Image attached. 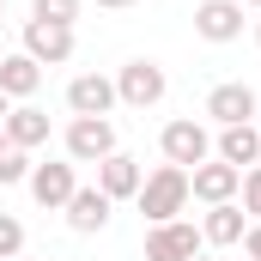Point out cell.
<instances>
[{
  "label": "cell",
  "mask_w": 261,
  "mask_h": 261,
  "mask_svg": "<svg viewBox=\"0 0 261 261\" xmlns=\"http://www.w3.org/2000/svg\"><path fill=\"white\" fill-rule=\"evenodd\" d=\"M189 170H176V164H158L146 182H140V195L134 206L146 213V225H170V219H182V206H189Z\"/></svg>",
  "instance_id": "1"
},
{
  "label": "cell",
  "mask_w": 261,
  "mask_h": 261,
  "mask_svg": "<svg viewBox=\"0 0 261 261\" xmlns=\"http://www.w3.org/2000/svg\"><path fill=\"white\" fill-rule=\"evenodd\" d=\"M164 91H170V73L152 61V55H134V61L116 67V103L152 110V103H164Z\"/></svg>",
  "instance_id": "2"
},
{
  "label": "cell",
  "mask_w": 261,
  "mask_h": 261,
  "mask_svg": "<svg viewBox=\"0 0 261 261\" xmlns=\"http://www.w3.org/2000/svg\"><path fill=\"white\" fill-rule=\"evenodd\" d=\"M158 152H164V164L195 170V164L213 158V134H206V122H195V116H176V122H164V134H158Z\"/></svg>",
  "instance_id": "3"
},
{
  "label": "cell",
  "mask_w": 261,
  "mask_h": 261,
  "mask_svg": "<svg viewBox=\"0 0 261 261\" xmlns=\"http://www.w3.org/2000/svg\"><path fill=\"white\" fill-rule=\"evenodd\" d=\"M61 146H67V158L73 164H103L110 152H122L116 146V122L110 116H73L61 134Z\"/></svg>",
  "instance_id": "4"
},
{
  "label": "cell",
  "mask_w": 261,
  "mask_h": 261,
  "mask_svg": "<svg viewBox=\"0 0 261 261\" xmlns=\"http://www.w3.org/2000/svg\"><path fill=\"white\" fill-rule=\"evenodd\" d=\"M24 189L37 206H49V213H61L73 189H79V164L73 158H43V164H31V176H24Z\"/></svg>",
  "instance_id": "5"
},
{
  "label": "cell",
  "mask_w": 261,
  "mask_h": 261,
  "mask_svg": "<svg viewBox=\"0 0 261 261\" xmlns=\"http://www.w3.org/2000/svg\"><path fill=\"white\" fill-rule=\"evenodd\" d=\"M200 249H206V237L189 219H170V225H152L146 231V261H195Z\"/></svg>",
  "instance_id": "6"
},
{
  "label": "cell",
  "mask_w": 261,
  "mask_h": 261,
  "mask_svg": "<svg viewBox=\"0 0 261 261\" xmlns=\"http://www.w3.org/2000/svg\"><path fill=\"white\" fill-rule=\"evenodd\" d=\"M255 110H261V97H255V85H243V79H225V85L206 91V122H213V128L255 122Z\"/></svg>",
  "instance_id": "7"
},
{
  "label": "cell",
  "mask_w": 261,
  "mask_h": 261,
  "mask_svg": "<svg viewBox=\"0 0 261 261\" xmlns=\"http://www.w3.org/2000/svg\"><path fill=\"white\" fill-rule=\"evenodd\" d=\"M24 55H31L37 67H67V61H73V24L24 18Z\"/></svg>",
  "instance_id": "8"
},
{
  "label": "cell",
  "mask_w": 261,
  "mask_h": 261,
  "mask_svg": "<svg viewBox=\"0 0 261 261\" xmlns=\"http://www.w3.org/2000/svg\"><path fill=\"white\" fill-rule=\"evenodd\" d=\"M243 0H200L195 6V37L200 43H237L243 37Z\"/></svg>",
  "instance_id": "9"
},
{
  "label": "cell",
  "mask_w": 261,
  "mask_h": 261,
  "mask_svg": "<svg viewBox=\"0 0 261 261\" xmlns=\"http://www.w3.org/2000/svg\"><path fill=\"white\" fill-rule=\"evenodd\" d=\"M237 189H243V170H231V164H219V158H206V164L189 170V195H195L200 206H225V200H237Z\"/></svg>",
  "instance_id": "10"
},
{
  "label": "cell",
  "mask_w": 261,
  "mask_h": 261,
  "mask_svg": "<svg viewBox=\"0 0 261 261\" xmlns=\"http://www.w3.org/2000/svg\"><path fill=\"white\" fill-rule=\"evenodd\" d=\"M67 110H73V116H110V110H116V79H110V73H79V79H67Z\"/></svg>",
  "instance_id": "11"
},
{
  "label": "cell",
  "mask_w": 261,
  "mask_h": 261,
  "mask_svg": "<svg viewBox=\"0 0 261 261\" xmlns=\"http://www.w3.org/2000/svg\"><path fill=\"white\" fill-rule=\"evenodd\" d=\"M110 206H116V200L103 195L97 182H79V189H73V200H67L61 213H67V225H73L79 237H91V231H103V225H110Z\"/></svg>",
  "instance_id": "12"
},
{
  "label": "cell",
  "mask_w": 261,
  "mask_h": 261,
  "mask_svg": "<svg viewBox=\"0 0 261 261\" xmlns=\"http://www.w3.org/2000/svg\"><path fill=\"white\" fill-rule=\"evenodd\" d=\"M213 158H219V164H231V170H249V164H261V128H255V122L219 128V140H213Z\"/></svg>",
  "instance_id": "13"
},
{
  "label": "cell",
  "mask_w": 261,
  "mask_h": 261,
  "mask_svg": "<svg viewBox=\"0 0 261 261\" xmlns=\"http://www.w3.org/2000/svg\"><path fill=\"white\" fill-rule=\"evenodd\" d=\"M140 182H146V170H140V158H128V152H110V158L97 164V189L110 200H134Z\"/></svg>",
  "instance_id": "14"
},
{
  "label": "cell",
  "mask_w": 261,
  "mask_h": 261,
  "mask_svg": "<svg viewBox=\"0 0 261 261\" xmlns=\"http://www.w3.org/2000/svg\"><path fill=\"white\" fill-rule=\"evenodd\" d=\"M243 231H249V213H243L237 200H225V206H206V219H200V237H206V249H231V243H243Z\"/></svg>",
  "instance_id": "15"
},
{
  "label": "cell",
  "mask_w": 261,
  "mask_h": 261,
  "mask_svg": "<svg viewBox=\"0 0 261 261\" xmlns=\"http://www.w3.org/2000/svg\"><path fill=\"white\" fill-rule=\"evenodd\" d=\"M0 134H6L18 152H37V146H49V116H43L37 103H12V116L0 122Z\"/></svg>",
  "instance_id": "16"
},
{
  "label": "cell",
  "mask_w": 261,
  "mask_h": 261,
  "mask_svg": "<svg viewBox=\"0 0 261 261\" xmlns=\"http://www.w3.org/2000/svg\"><path fill=\"white\" fill-rule=\"evenodd\" d=\"M37 85H43V67L31 61L24 49H18V55H0V91H6L12 103H31Z\"/></svg>",
  "instance_id": "17"
},
{
  "label": "cell",
  "mask_w": 261,
  "mask_h": 261,
  "mask_svg": "<svg viewBox=\"0 0 261 261\" xmlns=\"http://www.w3.org/2000/svg\"><path fill=\"white\" fill-rule=\"evenodd\" d=\"M31 176V152H18L6 134H0V189H12V182H24Z\"/></svg>",
  "instance_id": "18"
},
{
  "label": "cell",
  "mask_w": 261,
  "mask_h": 261,
  "mask_svg": "<svg viewBox=\"0 0 261 261\" xmlns=\"http://www.w3.org/2000/svg\"><path fill=\"white\" fill-rule=\"evenodd\" d=\"M24 255V225L12 213H0V261H18Z\"/></svg>",
  "instance_id": "19"
},
{
  "label": "cell",
  "mask_w": 261,
  "mask_h": 261,
  "mask_svg": "<svg viewBox=\"0 0 261 261\" xmlns=\"http://www.w3.org/2000/svg\"><path fill=\"white\" fill-rule=\"evenodd\" d=\"M31 18H49V24H73V18H79V0H31Z\"/></svg>",
  "instance_id": "20"
},
{
  "label": "cell",
  "mask_w": 261,
  "mask_h": 261,
  "mask_svg": "<svg viewBox=\"0 0 261 261\" xmlns=\"http://www.w3.org/2000/svg\"><path fill=\"white\" fill-rule=\"evenodd\" d=\"M237 195H243L237 206H243V213H255V219H261V164H249V170H243V189H237Z\"/></svg>",
  "instance_id": "21"
},
{
  "label": "cell",
  "mask_w": 261,
  "mask_h": 261,
  "mask_svg": "<svg viewBox=\"0 0 261 261\" xmlns=\"http://www.w3.org/2000/svg\"><path fill=\"white\" fill-rule=\"evenodd\" d=\"M243 255H249V261H261V219L243 231Z\"/></svg>",
  "instance_id": "22"
},
{
  "label": "cell",
  "mask_w": 261,
  "mask_h": 261,
  "mask_svg": "<svg viewBox=\"0 0 261 261\" xmlns=\"http://www.w3.org/2000/svg\"><path fill=\"white\" fill-rule=\"evenodd\" d=\"M6 116H12V97H6V91H0V122H6Z\"/></svg>",
  "instance_id": "23"
},
{
  "label": "cell",
  "mask_w": 261,
  "mask_h": 261,
  "mask_svg": "<svg viewBox=\"0 0 261 261\" xmlns=\"http://www.w3.org/2000/svg\"><path fill=\"white\" fill-rule=\"evenodd\" d=\"M97 6H110V12H122V6H134V0H97Z\"/></svg>",
  "instance_id": "24"
},
{
  "label": "cell",
  "mask_w": 261,
  "mask_h": 261,
  "mask_svg": "<svg viewBox=\"0 0 261 261\" xmlns=\"http://www.w3.org/2000/svg\"><path fill=\"white\" fill-rule=\"evenodd\" d=\"M243 6H255V12H261V0H243Z\"/></svg>",
  "instance_id": "25"
},
{
  "label": "cell",
  "mask_w": 261,
  "mask_h": 261,
  "mask_svg": "<svg viewBox=\"0 0 261 261\" xmlns=\"http://www.w3.org/2000/svg\"><path fill=\"white\" fill-rule=\"evenodd\" d=\"M255 43H261V18H255Z\"/></svg>",
  "instance_id": "26"
},
{
  "label": "cell",
  "mask_w": 261,
  "mask_h": 261,
  "mask_svg": "<svg viewBox=\"0 0 261 261\" xmlns=\"http://www.w3.org/2000/svg\"><path fill=\"white\" fill-rule=\"evenodd\" d=\"M0 18H6V0H0Z\"/></svg>",
  "instance_id": "27"
},
{
  "label": "cell",
  "mask_w": 261,
  "mask_h": 261,
  "mask_svg": "<svg viewBox=\"0 0 261 261\" xmlns=\"http://www.w3.org/2000/svg\"><path fill=\"white\" fill-rule=\"evenodd\" d=\"M195 261H213V255H195Z\"/></svg>",
  "instance_id": "28"
}]
</instances>
